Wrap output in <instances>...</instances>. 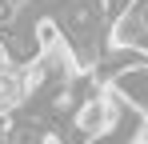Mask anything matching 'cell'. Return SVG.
Instances as JSON below:
<instances>
[{
	"label": "cell",
	"mask_w": 148,
	"mask_h": 144,
	"mask_svg": "<svg viewBox=\"0 0 148 144\" xmlns=\"http://www.w3.org/2000/svg\"><path fill=\"white\" fill-rule=\"evenodd\" d=\"M72 124H76V136H84V140L100 136V132L112 124V96H108L104 84H100L96 92H92V96L72 112Z\"/></svg>",
	"instance_id": "6da1fadb"
},
{
	"label": "cell",
	"mask_w": 148,
	"mask_h": 144,
	"mask_svg": "<svg viewBox=\"0 0 148 144\" xmlns=\"http://www.w3.org/2000/svg\"><path fill=\"white\" fill-rule=\"evenodd\" d=\"M108 88L120 96L124 104H132L136 112H148V64L128 68V72H120V76H112V80H108Z\"/></svg>",
	"instance_id": "7a4b0ae2"
},
{
	"label": "cell",
	"mask_w": 148,
	"mask_h": 144,
	"mask_svg": "<svg viewBox=\"0 0 148 144\" xmlns=\"http://www.w3.org/2000/svg\"><path fill=\"white\" fill-rule=\"evenodd\" d=\"M128 4H132V0H100V12H104L108 20H120L124 12H128Z\"/></svg>",
	"instance_id": "3957f363"
},
{
	"label": "cell",
	"mask_w": 148,
	"mask_h": 144,
	"mask_svg": "<svg viewBox=\"0 0 148 144\" xmlns=\"http://www.w3.org/2000/svg\"><path fill=\"white\" fill-rule=\"evenodd\" d=\"M36 144H64V136H56V132H44V136H36Z\"/></svg>",
	"instance_id": "277c9868"
}]
</instances>
